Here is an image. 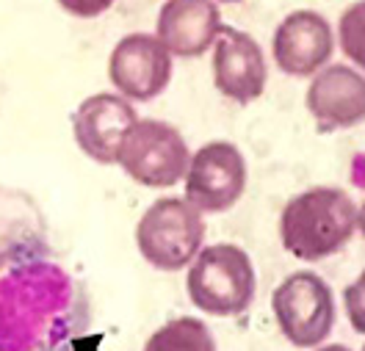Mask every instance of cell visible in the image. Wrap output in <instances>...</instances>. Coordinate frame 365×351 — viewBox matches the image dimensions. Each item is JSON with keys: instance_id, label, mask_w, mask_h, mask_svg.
Wrapping results in <instances>:
<instances>
[{"instance_id": "cell-10", "label": "cell", "mask_w": 365, "mask_h": 351, "mask_svg": "<svg viewBox=\"0 0 365 351\" xmlns=\"http://www.w3.org/2000/svg\"><path fill=\"white\" fill-rule=\"evenodd\" d=\"M213 80L219 92L241 105H250L266 92V56L255 36L222 25L213 42Z\"/></svg>"}, {"instance_id": "cell-2", "label": "cell", "mask_w": 365, "mask_h": 351, "mask_svg": "<svg viewBox=\"0 0 365 351\" xmlns=\"http://www.w3.org/2000/svg\"><path fill=\"white\" fill-rule=\"evenodd\" d=\"M357 230L354 199L343 188L319 186L297 194L279 216L282 246L299 260H324L349 243Z\"/></svg>"}, {"instance_id": "cell-18", "label": "cell", "mask_w": 365, "mask_h": 351, "mask_svg": "<svg viewBox=\"0 0 365 351\" xmlns=\"http://www.w3.org/2000/svg\"><path fill=\"white\" fill-rule=\"evenodd\" d=\"M357 227H360L365 235V205H363V211H357Z\"/></svg>"}, {"instance_id": "cell-14", "label": "cell", "mask_w": 365, "mask_h": 351, "mask_svg": "<svg viewBox=\"0 0 365 351\" xmlns=\"http://www.w3.org/2000/svg\"><path fill=\"white\" fill-rule=\"evenodd\" d=\"M144 351H216V337L205 321L180 315L153 332L144 343Z\"/></svg>"}, {"instance_id": "cell-8", "label": "cell", "mask_w": 365, "mask_h": 351, "mask_svg": "<svg viewBox=\"0 0 365 351\" xmlns=\"http://www.w3.org/2000/svg\"><path fill=\"white\" fill-rule=\"evenodd\" d=\"M108 80L125 100L147 103L172 80V53L153 33H128L111 50Z\"/></svg>"}, {"instance_id": "cell-3", "label": "cell", "mask_w": 365, "mask_h": 351, "mask_svg": "<svg viewBox=\"0 0 365 351\" xmlns=\"http://www.w3.org/2000/svg\"><path fill=\"white\" fill-rule=\"evenodd\" d=\"M255 268L250 255L235 243H213L200 249L188 268V296L197 310L219 318L247 313L255 299Z\"/></svg>"}, {"instance_id": "cell-12", "label": "cell", "mask_w": 365, "mask_h": 351, "mask_svg": "<svg viewBox=\"0 0 365 351\" xmlns=\"http://www.w3.org/2000/svg\"><path fill=\"white\" fill-rule=\"evenodd\" d=\"M304 103L321 133L354 127L365 119V78L346 64L324 67L313 78Z\"/></svg>"}, {"instance_id": "cell-7", "label": "cell", "mask_w": 365, "mask_h": 351, "mask_svg": "<svg viewBox=\"0 0 365 351\" xmlns=\"http://www.w3.org/2000/svg\"><path fill=\"white\" fill-rule=\"evenodd\" d=\"M185 199L200 213L230 211L247 188V161L230 141H210L191 155L185 169Z\"/></svg>"}, {"instance_id": "cell-4", "label": "cell", "mask_w": 365, "mask_h": 351, "mask_svg": "<svg viewBox=\"0 0 365 351\" xmlns=\"http://www.w3.org/2000/svg\"><path fill=\"white\" fill-rule=\"evenodd\" d=\"M205 241V221L185 197L155 199L136 227L141 258L158 271H180L200 255Z\"/></svg>"}, {"instance_id": "cell-16", "label": "cell", "mask_w": 365, "mask_h": 351, "mask_svg": "<svg viewBox=\"0 0 365 351\" xmlns=\"http://www.w3.org/2000/svg\"><path fill=\"white\" fill-rule=\"evenodd\" d=\"M343 305H346V315L354 332L365 335V271L343 290Z\"/></svg>"}, {"instance_id": "cell-20", "label": "cell", "mask_w": 365, "mask_h": 351, "mask_svg": "<svg viewBox=\"0 0 365 351\" xmlns=\"http://www.w3.org/2000/svg\"><path fill=\"white\" fill-rule=\"evenodd\" d=\"M219 3H241V0H219Z\"/></svg>"}, {"instance_id": "cell-11", "label": "cell", "mask_w": 365, "mask_h": 351, "mask_svg": "<svg viewBox=\"0 0 365 351\" xmlns=\"http://www.w3.org/2000/svg\"><path fill=\"white\" fill-rule=\"evenodd\" d=\"M335 50L332 25L310 9L291 11L274 33V61L285 75L307 78L327 67Z\"/></svg>"}, {"instance_id": "cell-19", "label": "cell", "mask_w": 365, "mask_h": 351, "mask_svg": "<svg viewBox=\"0 0 365 351\" xmlns=\"http://www.w3.org/2000/svg\"><path fill=\"white\" fill-rule=\"evenodd\" d=\"M319 351H351V349H346V346H324Z\"/></svg>"}, {"instance_id": "cell-13", "label": "cell", "mask_w": 365, "mask_h": 351, "mask_svg": "<svg viewBox=\"0 0 365 351\" xmlns=\"http://www.w3.org/2000/svg\"><path fill=\"white\" fill-rule=\"evenodd\" d=\"M222 31L216 0H166L158 11V39L172 56L197 58Z\"/></svg>"}, {"instance_id": "cell-15", "label": "cell", "mask_w": 365, "mask_h": 351, "mask_svg": "<svg viewBox=\"0 0 365 351\" xmlns=\"http://www.w3.org/2000/svg\"><path fill=\"white\" fill-rule=\"evenodd\" d=\"M338 36H341L343 53L365 70V0L351 3L341 17L338 25Z\"/></svg>"}, {"instance_id": "cell-6", "label": "cell", "mask_w": 365, "mask_h": 351, "mask_svg": "<svg viewBox=\"0 0 365 351\" xmlns=\"http://www.w3.org/2000/svg\"><path fill=\"white\" fill-rule=\"evenodd\" d=\"M274 318L279 332L297 349H310L327 340L335 327L332 288L313 271H297L274 288Z\"/></svg>"}, {"instance_id": "cell-9", "label": "cell", "mask_w": 365, "mask_h": 351, "mask_svg": "<svg viewBox=\"0 0 365 351\" xmlns=\"http://www.w3.org/2000/svg\"><path fill=\"white\" fill-rule=\"evenodd\" d=\"M138 122L122 94H91L72 114V133L81 152L97 164H116L122 141Z\"/></svg>"}, {"instance_id": "cell-17", "label": "cell", "mask_w": 365, "mask_h": 351, "mask_svg": "<svg viewBox=\"0 0 365 351\" xmlns=\"http://www.w3.org/2000/svg\"><path fill=\"white\" fill-rule=\"evenodd\" d=\"M58 6L72 14V17H81V20H91V17H100L106 14L114 0H58Z\"/></svg>"}, {"instance_id": "cell-21", "label": "cell", "mask_w": 365, "mask_h": 351, "mask_svg": "<svg viewBox=\"0 0 365 351\" xmlns=\"http://www.w3.org/2000/svg\"><path fill=\"white\" fill-rule=\"evenodd\" d=\"M363 351H365V346H363Z\"/></svg>"}, {"instance_id": "cell-5", "label": "cell", "mask_w": 365, "mask_h": 351, "mask_svg": "<svg viewBox=\"0 0 365 351\" xmlns=\"http://www.w3.org/2000/svg\"><path fill=\"white\" fill-rule=\"evenodd\" d=\"M188 161V144L175 125L160 119H138L122 141L116 164L141 186L169 188L185 177Z\"/></svg>"}, {"instance_id": "cell-1", "label": "cell", "mask_w": 365, "mask_h": 351, "mask_svg": "<svg viewBox=\"0 0 365 351\" xmlns=\"http://www.w3.org/2000/svg\"><path fill=\"white\" fill-rule=\"evenodd\" d=\"M86 327L89 302L61 266L31 260L0 277V351H69Z\"/></svg>"}]
</instances>
